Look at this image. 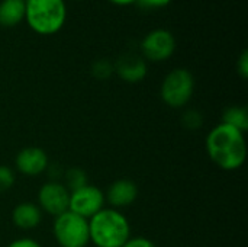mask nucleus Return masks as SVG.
<instances>
[{"label": "nucleus", "mask_w": 248, "mask_h": 247, "mask_svg": "<svg viewBox=\"0 0 248 247\" xmlns=\"http://www.w3.org/2000/svg\"><path fill=\"white\" fill-rule=\"evenodd\" d=\"M182 125L186 130L195 131L199 130L203 125V116L199 111L196 109H187L186 112H183L182 115Z\"/></svg>", "instance_id": "obj_16"}, {"label": "nucleus", "mask_w": 248, "mask_h": 247, "mask_svg": "<svg viewBox=\"0 0 248 247\" xmlns=\"http://www.w3.org/2000/svg\"><path fill=\"white\" fill-rule=\"evenodd\" d=\"M205 147L212 163L222 170H238L246 163L247 141L244 132L227 124L221 122L208 132Z\"/></svg>", "instance_id": "obj_1"}, {"label": "nucleus", "mask_w": 248, "mask_h": 247, "mask_svg": "<svg viewBox=\"0 0 248 247\" xmlns=\"http://www.w3.org/2000/svg\"><path fill=\"white\" fill-rule=\"evenodd\" d=\"M237 71L238 74L243 77V79H247L248 77V51L244 49L237 61Z\"/></svg>", "instance_id": "obj_19"}, {"label": "nucleus", "mask_w": 248, "mask_h": 247, "mask_svg": "<svg viewBox=\"0 0 248 247\" xmlns=\"http://www.w3.org/2000/svg\"><path fill=\"white\" fill-rule=\"evenodd\" d=\"M52 231L60 247H86L90 243L89 220L71 211L55 217Z\"/></svg>", "instance_id": "obj_5"}, {"label": "nucleus", "mask_w": 248, "mask_h": 247, "mask_svg": "<svg viewBox=\"0 0 248 247\" xmlns=\"http://www.w3.org/2000/svg\"><path fill=\"white\" fill-rule=\"evenodd\" d=\"M38 202L41 211L58 217L68 211L70 207V191L64 186V183L57 181H49L42 185L38 192Z\"/></svg>", "instance_id": "obj_7"}, {"label": "nucleus", "mask_w": 248, "mask_h": 247, "mask_svg": "<svg viewBox=\"0 0 248 247\" xmlns=\"http://www.w3.org/2000/svg\"><path fill=\"white\" fill-rule=\"evenodd\" d=\"M105 194L93 186V185H84L73 192H70V207L68 211L90 220L93 215H96L100 210L105 208Z\"/></svg>", "instance_id": "obj_6"}, {"label": "nucleus", "mask_w": 248, "mask_h": 247, "mask_svg": "<svg viewBox=\"0 0 248 247\" xmlns=\"http://www.w3.org/2000/svg\"><path fill=\"white\" fill-rule=\"evenodd\" d=\"M7 247H41V245L32 239H17L12 242Z\"/></svg>", "instance_id": "obj_22"}, {"label": "nucleus", "mask_w": 248, "mask_h": 247, "mask_svg": "<svg viewBox=\"0 0 248 247\" xmlns=\"http://www.w3.org/2000/svg\"><path fill=\"white\" fill-rule=\"evenodd\" d=\"M171 0H137V3L141 6V7H145V9H157V7H163V6H167Z\"/></svg>", "instance_id": "obj_21"}, {"label": "nucleus", "mask_w": 248, "mask_h": 247, "mask_svg": "<svg viewBox=\"0 0 248 247\" xmlns=\"http://www.w3.org/2000/svg\"><path fill=\"white\" fill-rule=\"evenodd\" d=\"M222 124L244 132L248 130V111L246 106H230L222 114Z\"/></svg>", "instance_id": "obj_14"}, {"label": "nucleus", "mask_w": 248, "mask_h": 247, "mask_svg": "<svg viewBox=\"0 0 248 247\" xmlns=\"http://www.w3.org/2000/svg\"><path fill=\"white\" fill-rule=\"evenodd\" d=\"M26 1L25 0H1L0 1V25L15 26L25 19Z\"/></svg>", "instance_id": "obj_13"}, {"label": "nucleus", "mask_w": 248, "mask_h": 247, "mask_svg": "<svg viewBox=\"0 0 248 247\" xmlns=\"http://www.w3.org/2000/svg\"><path fill=\"white\" fill-rule=\"evenodd\" d=\"M64 179H65L64 186H65L70 192H73V191H76V189H78V188L87 185V175H86V172H84L83 169H80V167H71V169H68V170L64 173Z\"/></svg>", "instance_id": "obj_15"}, {"label": "nucleus", "mask_w": 248, "mask_h": 247, "mask_svg": "<svg viewBox=\"0 0 248 247\" xmlns=\"http://www.w3.org/2000/svg\"><path fill=\"white\" fill-rule=\"evenodd\" d=\"M28 25L39 35L57 33L67 16L64 0H25Z\"/></svg>", "instance_id": "obj_3"}, {"label": "nucleus", "mask_w": 248, "mask_h": 247, "mask_svg": "<svg viewBox=\"0 0 248 247\" xmlns=\"http://www.w3.org/2000/svg\"><path fill=\"white\" fill-rule=\"evenodd\" d=\"M42 220V211L36 204L22 202L12 211V221L20 230H32L39 226Z\"/></svg>", "instance_id": "obj_12"}, {"label": "nucleus", "mask_w": 248, "mask_h": 247, "mask_svg": "<svg viewBox=\"0 0 248 247\" xmlns=\"http://www.w3.org/2000/svg\"><path fill=\"white\" fill-rule=\"evenodd\" d=\"M115 73L126 83H138L147 76V64L138 54H124L113 64Z\"/></svg>", "instance_id": "obj_10"}, {"label": "nucleus", "mask_w": 248, "mask_h": 247, "mask_svg": "<svg viewBox=\"0 0 248 247\" xmlns=\"http://www.w3.org/2000/svg\"><path fill=\"white\" fill-rule=\"evenodd\" d=\"M16 182L15 172L7 166H0V194L7 192Z\"/></svg>", "instance_id": "obj_18"}, {"label": "nucleus", "mask_w": 248, "mask_h": 247, "mask_svg": "<svg viewBox=\"0 0 248 247\" xmlns=\"http://www.w3.org/2000/svg\"><path fill=\"white\" fill-rule=\"evenodd\" d=\"M92 73L97 79H108L112 76V73H115L113 64L109 63L108 60H99L92 66Z\"/></svg>", "instance_id": "obj_17"}, {"label": "nucleus", "mask_w": 248, "mask_h": 247, "mask_svg": "<svg viewBox=\"0 0 248 247\" xmlns=\"http://www.w3.org/2000/svg\"><path fill=\"white\" fill-rule=\"evenodd\" d=\"M89 236L96 247H122L131 237V226L121 211L103 208L89 220Z\"/></svg>", "instance_id": "obj_2"}, {"label": "nucleus", "mask_w": 248, "mask_h": 247, "mask_svg": "<svg viewBox=\"0 0 248 247\" xmlns=\"http://www.w3.org/2000/svg\"><path fill=\"white\" fill-rule=\"evenodd\" d=\"M122 247H157L154 242L145 237H129Z\"/></svg>", "instance_id": "obj_20"}, {"label": "nucleus", "mask_w": 248, "mask_h": 247, "mask_svg": "<svg viewBox=\"0 0 248 247\" xmlns=\"http://www.w3.org/2000/svg\"><path fill=\"white\" fill-rule=\"evenodd\" d=\"M15 165L19 173L33 178L48 169L49 159L46 153L39 147H25L17 153Z\"/></svg>", "instance_id": "obj_9"}, {"label": "nucleus", "mask_w": 248, "mask_h": 247, "mask_svg": "<svg viewBox=\"0 0 248 247\" xmlns=\"http://www.w3.org/2000/svg\"><path fill=\"white\" fill-rule=\"evenodd\" d=\"M138 198V186L129 179L115 181L106 191L105 201H108L113 210L126 208L132 205Z\"/></svg>", "instance_id": "obj_11"}, {"label": "nucleus", "mask_w": 248, "mask_h": 247, "mask_svg": "<svg viewBox=\"0 0 248 247\" xmlns=\"http://www.w3.org/2000/svg\"><path fill=\"white\" fill-rule=\"evenodd\" d=\"M176 39L167 29H155L147 33L141 42V51L150 61H164L173 55Z\"/></svg>", "instance_id": "obj_8"}, {"label": "nucleus", "mask_w": 248, "mask_h": 247, "mask_svg": "<svg viewBox=\"0 0 248 247\" xmlns=\"http://www.w3.org/2000/svg\"><path fill=\"white\" fill-rule=\"evenodd\" d=\"M115 4H131V3H137V0H110Z\"/></svg>", "instance_id": "obj_23"}, {"label": "nucleus", "mask_w": 248, "mask_h": 247, "mask_svg": "<svg viewBox=\"0 0 248 247\" xmlns=\"http://www.w3.org/2000/svg\"><path fill=\"white\" fill-rule=\"evenodd\" d=\"M193 92H195L193 74L186 68H174L164 77L160 89V96L167 106L173 109H179L190 102Z\"/></svg>", "instance_id": "obj_4"}]
</instances>
